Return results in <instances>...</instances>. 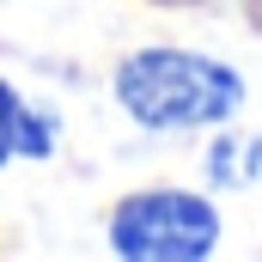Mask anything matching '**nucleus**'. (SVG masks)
I'll use <instances>...</instances> for the list:
<instances>
[{"instance_id":"obj_1","label":"nucleus","mask_w":262,"mask_h":262,"mask_svg":"<svg viewBox=\"0 0 262 262\" xmlns=\"http://www.w3.org/2000/svg\"><path fill=\"white\" fill-rule=\"evenodd\" d=\"M116 104L140 128H220L238 116L244 79L195 49H134L116 67Z\"/></svg>"},{"instance_id":"obj_2","label":"nucleus","mask_w":262,"mask_h":262,"mask_svg":"<svg viewBox=\"0 0 262 262\" xmlns=\"http://www.w3.org/2000/svg\"><path fill=\"white\" fill-rule=\"evenodd\" d=\"M220 244V207L189 189H140L110 213V250L128 262H195Z\"/></svg>"},{"instance_id":"obj_3","label":"nucleus","mask_w":262,"mask_h":262,"mask_svg":"<svg viewBox=\"0 0 262 262\" xmlns=\"http://www.w3.org/2000/svg\"><path fill=\"white\" fill-rule=\"evenodd\" d=\"M12 152H25V159H49V152H55V116L31 110V104L0 79V165H6Z\"/></svg>"},{"instance_id":"obj_4","label":"nucleus","mask_w":262,"mask_h":262,"mask_svg":"<svg viewBox=\"0 0 262 262\" xmlns=\"http://www.w3.org/2000/svg\"><path fill=\"white\" fill-rule=\"evenodd\" d=\"M207 177H213L220 189H250L262 177V134H250V128L213 134V146H207Z\"/></svg>"}]
</instances>
